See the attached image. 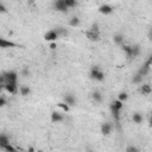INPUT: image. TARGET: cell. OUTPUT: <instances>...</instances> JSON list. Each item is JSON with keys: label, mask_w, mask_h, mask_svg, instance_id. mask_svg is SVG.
Wrapping results in <instances>:
<instances>
[{"label": "cell", "mask_w": 152, "mask_h": 152, "mask_svg": "<svg viewBox=\"0 0 152 152\" xmlns=\"http://www.w3.org/2000/svg\"><path fill=\"white\" fill-rule=\"evenodd\" d=\"M17 78L18 74L16 72H6L1 75V86L4 87L6 82H17Z\"/></svg>", "instance_id": "1"}, {"label": "cell", "mask_w": 152, "mask_h": 152, "mask_svg": "<svg viewBox=\"0 0 152 152\" xmlns=\"http://www.w3.org/2000/svg\"><path fill=\"white\" fill-rule=\"evenodd\" d=\"M90 78L95 81H104L105 80V73L99 67H93L90 70Z\"/></svg>", "instance_id": "2"}, {"label": "cell", "mask_w": 152, "mask_h": 152, "mask_svg": "<svg viewBox=\"0 0 152 152\" xmlns=\"http://www.w3.org/2000/svg\"><path fill=\"white\" fill-rule=\"evenodd\" d=\"M87 38L90 40H97L99 39V30H97V25H93V29L88 31L86 33Z\"/></svg>", "instance_id": "3"}, {"label": "cell", "mask_w": 152, "mask_h": 152, "mask_svg": "<svg viewBox=\"0 0 152 152\" xmlns=\"http://www.w3.org/2000/svg\"><path fill=\"white\" fill-rule=\"evenodd\" d=\"M59 37L58 32H57V30H51V31H49L45 33L44 36V39L45 40H49V42H55V40Z\"/></svg>", "instance_id": "4"}, {"label": "cell", "mask_w": 152, "mask_h": 152, "mask_svg": "<svg viewBox=\"0 0 152 152\" xmlns=\"http://www.w3.org/2000/svg\"><path fill=\"white\" fill-rule=\"evenodd\" d=\"M55 8L59 12H67L69 7L67 6L64 0H56L55 1Z\"/></svg>", "instance_id": "5"}, {"label": "cell", "mask_w": 152, "mask_h": 152, "mask_svg": "<svg viewBox=\"0 0 152 152\" xmlns=\"http://www.w3.org/2000/svg\"><path fill=\"white\" fill-rule=\"evenodd\" d=\"M4 88L6 89V92H8L10 94H14L17 92V89H18L17 82H6L4 85Z\"/></svg>", "instance_id": "6"}, {"label": "cell", "mask_w": 152, "mask_h": 152, "mask_svg": "<svg viewBox=\"0 0 152 152\" xmlns=\"http://www.w3.org/2000/svg\"><path fill=\"white\" fill-rule=\"evenodd\" d=\"M14 46H17L16 43L10 42V40H6L5 38H1V39H0V48L6 49V48H14Z\"/></svg>", "instance_id": "7"}, {"label": "cell", "mask_w": 152, "mask_h": 152, "mask_svg": "<svg viewBox=\"0 0 152 152\" xmlns=\"http://www.w3.org/2000/svg\"><path fill=\"white\" fill-rule=\"evenodd\" d=\"M110 112H112V115L114 118V120L117 121V123H119V120H120V109L117 108L113 104L110 105Z\"/></svg>", "instance_id": "8"}, {"label": "cell", "mask_w": 152, "mask_h": 152, "mask_svg": "<svg viewBox=\"0 0 152 152\" xmlns=\"http://www.w3.org/2000/svg\"><path fill=\"white\" fill-rule=\"evenodd\" d=\"M110 131H112V125L109 123H105V124L101 125V133L104 136H108L110 133Z\"/></svg>", "instance_id": "9"}, {"label": "cell", "mask_w": 152, "mask_h": 152, "mask_svg": "<svg viewBox=\"0 0 152 152\" xmlns=\"http://www.w3.org/2000/svg\"><path fill=\"white\" fill-rule=\"evenodd\" d=\"M99 11H100V13H102V14H110L113 12V7L110 5H102V6H100Z\"/></svg>", "instance_id": "10"}, {"label": "cell", "mask_w": 152, "mask_h": 152, "mask_svg": "<svg viewBox=\"0 0 152 152\" xmlns=\"http://www.w3.org/2000/svg\"><path fill=\"white\" fill-rule=\"evenodd\" d=\"M150 68H151V64L150 63H147V62H145V64L141 67L140 69H139V72H138V74H140L141 76H145L149 72H150Z\"/></svg>", "instance_id": "11"}, {"label": "cell", "mask_w": 152, "mask_h": 152, "mask_svg": "<svg viewBox=\"0 0 152 152\" xmlns=\"http://www.w3.org/2000/svg\"><path fill=\"white\" fill-rule=\"evenodd\" d=\"M51 121L52 123H61V121H63V115L58 112H52L51 113Z\"/></svg>", "instance_id": "12"}, {"label": "cell", "mask_w": 152, "mask_h": 152, "mask_svg": "<svg viewBox=\"0 0 152 152\" xmlns=\"http://www.w3.org/2000/svg\"><path fill=\"white\" fill-rule=\"evenodd\" d=\"M10 144V139H8V137L6 136V134H1L0 136V149H4L6 145H8Z\"/></svg>", "instance_id": "13"}, {"label": "cell", "mask_w": 152, "mask_h": 152, "mask_svg": "<svg viewBox=\"0 0 152 152\" xmlns=\"http://www.w3.org/2000/svg\"><path fill=\"white\" fill-rule=\"evenodd\" d=\"M75 97H74V95H72V94H68V95H65L64 96V102L65 104H68L69 106H74L75 105Z\"/></svg>", "instance_id": "14"}, {"label": "cell", "mask_w": 152, "mask_h": 152, "mask_svg": "<svg viewBox=\"0 0 152 152\" xmlns=\"http://www.w3.org/2000/svg\"><path fill=\"white\" fill-rule=\"evenodd\" d=\"M151 90H152V88H151L150 85H143V86L140 87V93L143 94V95H147V94H150V93H151Z\"/></svg>", "instance_id": "15"}, {"label": "cell", "mask_w": 152, "mask_h": 152, "mask_svg": "<svg viewBox=\"0 0 152 152\" xmlns=\"http://www.w3.org/2000/svg\"><path fill=\"white\" fill-rule=\"evenodd\" d=\"M123 50L125 51L126 56L128 58H132L133 57V51H132V46H130V45H123Z\"/></svg>", "instance_id": "16"}, {"label": "cell", "mask_w": 152, "mask_h": 152, "mask_svg": "<svg viewBox=\"0 0 152 152\" xmlns=\"http://www.w3.org/2000/svg\"><path fill=\"white\" fill-rule=\"evenodd\" d=\"M113 40H114V43H115V44L121 45V44L124 43V36H123V35H120V33H118V35H115V36L113 37Z\"/></svg>", "instance_id": "17"}, {"label": "cell", "mask_w": 152, "mask_h": 152, "mask_svg": "<svg viewBox=\"0 0 152 152\" xmlns=\"http://www.w3.org/2000/svg\"><path fill=\"white\" fill-rule=\"evenodd\" d=\"M30 93H31V89H30V87H27V86L20 87V94H22L23 96H27Z\"/></svg>", "instance_id": "18"}, {"label": "cell", "mask_w": 152, "mask_h": 152, "mask_svg": "<svg viewBox=\"0 0 152 152\" xmlns=\"http://www.w3.org/2000/svg\"><path fill=\"white\" fill-rule=\"evenodd\" d=\"M132 120H133V123H136V124H140L141 121H143V117H141L139 113H134L133 117H132Z\"/></svg>", "instance_id": "19"}, {"label": "cell", "mask_w": 152, "mask_h": 152, "mask_svg": "<svg viewBox=\"0 0 152 152\" xmlns=\"http://www.w3.org/2000/svg\"><path fill=\"white\" fill-rule=\"evenodd\" d=\"M69 25H70V26H73V27L78 26V25H80V19H78L77 17L72 18V19H70V22H69Z\"/></svg>", "instance_id": "20"}, {"label": "cell", "mask_w": 152, "mask_h": 152, "mask_svg": "<svg viewBox=\"0 0 152 152\" xmlns=\"http://www.w3.org/2000/svg\"><path fill=\"white\" fill-rule=\"evenodd\" d=\"M92 96H93V100L95 102H101V101H102V95H101L99 92H94Z\"/></svg>", "instance_id": "21"}, {"label": "cell", "mask_w": 152, "mask_h": 152, "mask_svg": "<svg viewBox=\"0 0 152 152\" xmlns=\"http://www.w3.org/2000/svg\"><path fill=\"white\" fill-rule=\"evenodd\" d=\"M143 77H144V76H141L140 74H137V75L133 76L132 82H133V83H141V81H143Z\"/></svg>", "instance_id": "22"}, {"label": "cell", "mask_w": 152, "mask_h": 152, "mask_svg": "<svg viewBox=\"0 0 152 152\" xmlns=\"http://www.w3.org/2000/svg\"><path fill=\"white\" fill-rule=\"evenodd\" d=\"M132 51H133V57H137L140 54V46L139 45H133L132 46Z\"/></svg>", "instance_id": "23"}, {"label": "cell", "mask_w": 152, "mask_h": 152, "mask_svg": "<svg viewBox=\"0 0 152 152\" xmlns=\"http://www.w3.org/2000/svg\"><path fill=\"white\" fill-rule=\"evenodd\" d=\"M57 106H58L59 108H62L64 112H68V110H69V107H70V106H69L68 104H65V102H59Z\"/></svg>", "instance_id": "24"}, {"label": "cell", "mask_w": 152, "mask_h": 152, "mask_svg": "<svg viewBox=\"0 0 152 152\" xmlns=\"http://www.w3.org/2000/svg\"><path fill=\"white\" fill-rule=\"evenodd\" d=\"M68 7H74L76 5V0H64Z\"/></svg>", "instance_id": "25"}, {"label": "cell", "mask_w": 152, "mask_h": 152, "mask_svg": "<svg viewBox=\"0 0 152 152\" xmlns=\"http://www.w3.org/2000/svg\"><path fill=\"white\" fill-rule=\"evenodd\" d=\"M127 97H128V96H127L126 93H120V94H119V100H120V101H123V102L127 100Z\"/></svg>", "instance_id": "26"}, {"label": "cell", "mask_w": 152, "mask_h": 152, "mask_svg": "<svg viewBox=\"0 0 152 152\" xmlns=\"http://www.w3.org/2000/svg\"><path fill=\"white\" fill-rule=\"evenodd\" d=\"M3 150H5V151H7V152H10V151H11V152H13V151H16V149H14L13 146H11V145H10V144H8V145H6V146H5V147L3 149Z\"/></svg>", "instance_id": "27"}, {"label": "cell", "mask_w": 152, "mask_h": 152, "mask_svg": "<svg viewBox=\"0 0 152 152\" xmlns=\"http://www.w3.org/2000/svg\"><path fill=\"white\" fill-rule=\"evenodd\" d=\"M139 150L136 147V146H128L127 149H126V152H138Z\"/></svg>", "instance_id": "28"}, {"label": "cell", "mask_w": 152, "mask_h": 152, "mask_svg": "<svg viewBox=\"0 0 152 152\" xmlns=\"http://www.w3.org/2000/svg\"><path fill=\"white\" fill-rule=\"evenodd\" d=\"M22 74H23V76H29V74H30V70H29V68H27V67H25V68L23 69Z\"/></svg>", "instance_id": "29"}, {"label": "cell", "mask_w": 152, "mask_h": 152, "mask_svg": "<svg viewBox=\"0 0 152 152\" xmlns=\"http://www.w3.org/2000/svg\"><path fill=\"white\" fill-rule=\"evenodd\" d=\"M0 12H1V13H6L7 12V10H6L4 4H0Z\"/></svg>", "instance_id": "30"}, {"label": "cell", "mask_w": 152, "mask_h": 152, "mask_svg": "<svg viewBox=\"0 0 152 152\" xmlns=\"http://www.w3.org/2000/svg\"><path fill=\"white\" fill-rule=\"evenodd\" d=\"M5 105H6V100H5V97H4V96H1V97H0V106L4 107Z\"/></svg>", "instance_id": "31"}, {"label": "cell", "mask_w": 152, "mask_h": 152, "mask_svg": "<svg viewBox=\"0 0 152 152\" xmlns=\"http://www.w3.org/2000/svg\"><path fill=\"white\" fill-rule=\"evenodd\" d=\"M56 48H57L56 43H51V44H50V49H51V50H55Z\"/></svg>", "instance_id": "32"}, {"label": "cell", "mask_w": 152, "mask_h": 152, "mask_svg": "<svg viewBox=\"0 0 152 152\" xmlns=\"http://www.w3.org/2000/svg\"><path fill=\"white\" fill-rule=\"evenodd\" d=\"M146 62H147V63H150V64L152 65V54H151V55L149 56V59L146 61Z\"/></svg>", "instance_id": "33"}, {"label": "cell", "mask_w": 152, "mask_h": 152, "mask_svg": "<svg viewBox=\"0 0 152 152\" xmlns=\"http://www.w3.org/2000/svg\"><path fill=\"white\" fill-rule=\"evenodd\" d=\"M149 38H150V40H152V27L150 29V31H149Z\"/></svg>", "instance_id": "34"}, {"label": "cell", "mask_w": 152, "mask_h": 152, "mask_svg": "<svg viewBox=\"0 0 152 152\" xmlns=\"http://www.w3.org/2000/svg\"><path fill=\"white\" fill-rule=\"evenodd\" d=\"M150 126H151V127H152V118H151V119H150Z\"/></svg>", "instance_id": "35"}]
</instances>
